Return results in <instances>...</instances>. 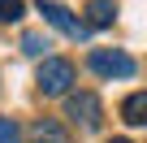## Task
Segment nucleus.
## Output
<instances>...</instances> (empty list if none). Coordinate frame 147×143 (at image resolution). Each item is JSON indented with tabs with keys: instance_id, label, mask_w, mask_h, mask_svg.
I'll return each instance as SVG.
<instances>
[{
	"instance_id": "8",
	"label": "nucleus",
	"mask_w": 147,
	"mask_h": 143,
	"mask_svg": "<svg viewBox=\"0 0 147 143\" xmlns=\"http://www.w3.org/2000/svg\"><path fill=\"white\" fill-rule=\"evenodd\" d=\"M48 48H52V43H48L39 30H26V35H22V52H26V56H43Z\"/></svg>"
},
{
	"instance_id": "5",
	"label": "nucleus",
	"mask_w": 147,
	"mask_h": 143,
	"mask_svg": "<svg viewBox=\"0 0 147 143\" xmlns=\"http://www.w3.org/2000/svg\"><path fill=\"white\" fill-rule=\"evenodd\" d=\"M117 22V0H91V5H87V30H108Z\"/></svg>"
},
{
	"instance_id": "6",
	"label": "nucleus",
	"mask_w": 147,
	"mask_h": 143,
	"mask_svg": "<svg viewBox=\"0 0 147 143\" xmlns=\"http://www.w3.org/2000/svg\"><path fill=\"white\" fill-rule=\"evenodd\" d=\"M30 143H74V139H69V130H65L56 117H39V121L30 126Z\"/></svg>"
},
{
	"instance_id": "9",
	"label": "nucleus",
	"mask_w": 147,
	"mask_h": 143,
	"mask_svg": "<svg viewBox=\"0 0 147 143\" xmlns=\"http://www.w3.org/2000/svg\"><path fill=\"white\" fill-rule=\"evenodd\" d=\"M22 18H26L22 0H0V22H22Z\"/></svg>"
},
{
	"instance_id": "1",
	"label": "nucleus",
	"mask_w": 147,
	"mask_h": 143,
	"mask_svg": "<svg viewBox=\"0 0 147 143\" xmlns=\"http://www.w3.org/2000/svg\"><path fill=\"white\" fill-rule=\"evenodd\" d=\"M35 83H39L43 96H69V87H74V61H65V56H43Z\"/></svg>"
},
{
	"instance_id": "10",
	"label": "nucleus",
	"mask_w": 147,
	"mask_h": 143,
	"mask_svg": "<svg viewBox=\"0 0 147 143\" xmlns=\"http://www.w3.org/2000/svg\"><path fill=\"white\" fill-rule=\"evenodd\" d=\"M0 143H22V130H18V121L0 117Z\"/></svg>"
},
{
	"instance_id": "7",
	"label": "nucleus",
	"mask_w": 147,
	"mask_h": 143,
	"mask_svg": "<svg viewBox=\"0 0 147 143\" xmlns=\"http://www.w3.org/2000/svg\"><path fill=\"white\" fill-rule=\"evenodd\" d=\"M121 121H130V126H143V121H147V96H143V91L125 96V104H121Z\"/></svg>"
},
{
	"instance_id": "11",
	"label": "nucleus",
	"mask_w": 147,
	"mask_h": 143,
	"mask_svg": "<svg viewBox=\"0 0 147 143\" xmlns=\"http://www.w3.org/2000/svg\"><path fill=\"white\" fill-rule=\"evenodd\" d=\"M113 143H130V139H113Z\"/></svg>"
},
{
	"instance_id": "4",
	"label": "nucleus",
	"mask_w": 147,
	"mask_h": 143,
	"mask_svg": "<svg viewBox=\"0 0 147 143\" xmlns=\"http://www.w3.org/2000/svg\"><path fill=\"white\" fill-rule=\"evenodd\" d=\"M39 13H43V22H52L56 30H65L69 39H87V35H91V30H87L78 18H74L65 5H56V0H39Z\"/></svg>"
},
{
	"instance_id": "2",
	"label": "nucleus",
	"mask_w": 147,
	"mask_h": 143,
	"mask_svg": "<svg viewBox=\"0 0 147 143\" xmlns=\"http://www.w3.org/2000/svg\"><path fill=\"white\" fill-rule=\"evenodd\" d=\"M87 65L95 69L100 78H134V74H138L134 56H130V52H117V48H91Z\"/></svg>"
},
{
	"instance_id": "3",
	"label": "nucleus",
	"mask_w": 147,
	"mask_h": 143,
	"mask_svg": "<svg viewBox=\"0 0 147 143\" xmlns=\"http://www.w3.org/2000/svg\"><path fill=\"white\" fill-rule=\"evenodd\" d=\"M65 117L82 121L87 130H100V121H104V104H100L91 91H74V96H65Z\"/></svg>"
}]
</instances>
